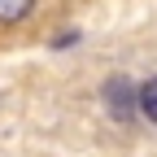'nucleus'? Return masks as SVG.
Returning a JSON list of instances; mask_svg holds the SVG:
<instances>
[{
  "instance_id": "nucleus-1",
  "label": "nucleus",
  "mask_w": 157,
  "mask_h": 157,
  "mask_svg": "<svg viewBox=\"0 0 157 157\" xmlns=\"http://www.w3.org/2000/svg\"><path fill=\"white\" fill-rule=\"evenodd\" d=\"M101 96H105V109L118 118V122H131V118L140 113V87L127 83V78H109Z\"/></svg>"
},
{
  "instance_id": "nucleus-2",
  "label": "nucleus",
  "mask_w": 157,
  "mask_h": 157,
  "mask_svg": "<svg viewBox=\"0 0 157 157\" xmlns=\"http://www.w3.org/2000/svg\"><path fill=\"white\" fill-rule=\"evenodd\" d=\"M35 9V0H0V26H17Z\"/></svg>"
},
{
  "instance_id": "nucleus-3",
  "label": "nucleus",
  "mask_w": 157,
  "mask_h": 157,
  "mask_svg": "<svg viewBox=\"0 0 157 157\" xmlns=\"http://www.w3.org/2000/svg\"><path fill=\"white\" fill-rule=\"evenodd\" d=\"M140 113L157 127V74L148 78V83H140Z\"/></svg>"
}]
</instances>
